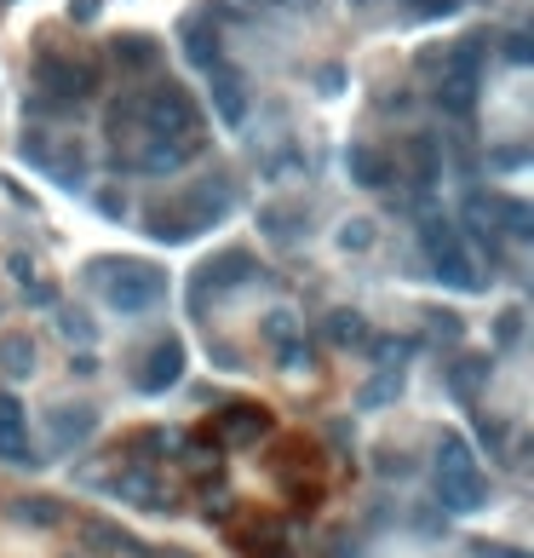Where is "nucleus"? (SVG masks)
I'll return each mask as SVG.
<instances>
[{"label":"nucleus","instance_id":"f257e3e1","mask_svg":"<svg viewBox=\"0 0 534 558\" xmlns=\"http://www.w3.org/2000/svg\"><path fill=\"white\" fill-rule=\"evenodd\" d=\"M437 501L448 512H477L488 501V478L471 461L465 437H443V449H437Z\"/></svg>","mask_w":534,"mask_h":558},{"label":"nucleus","instance_id":"f03ea898","mask_svg":"<svg viewBox=\"0 0 534 558\" xmlns=\"http://www.w3.org/2000/svg\"><path fill=\"white\" fill-rule=\"evenodd\" d=\"M98 271L115 276V283H110V306L127 311V317L161 306V294H167V276H161L156 265H144V259H98Z\"/></svg>","mask_w":534,"mask_h":558},{"label":"nucleus","instance_id":"7ed1b4c3","mask_svg":"<svg viewBox=\"0 0 534 558\" xmlns=\"http://www.w3.org/2000/svg\"><path fill=\"white\" fill-rule=\"evenodd\" d=\"M133 115H138V127L144 133H161V138H184V133H196V98L184 92V87H150V92H138L133 98Z\"/></svg>","mask_w":534,"mask_h":558},{"label":"nucleus","instance_id":"20e7f679","mask_svg":"<svg viewBox=\"0 0 534 558\" xmlns=\"http://www.w3.org/2000/svg\"><path fill=\"white\" fill-rule=\"evenodd\" d=\"M425 253H431V265H437V276H443L448 288H460V294L483 288V271H477V259L465 253V243L455 236V225H448V219H437V213L425 219Z\"/></svg>","mask_w":534,"mask_h":558},{"label":"nucleus","instance_id":"39448f33","mask_svg":"<svg viewBox=\"0 0 534 558\" xmlns=\"http://www.w3.org/2000/svg\"><path fill=\"white\" fill-rule=\"evenodd\" d=\"M92 87H98L92 64H80V58H58V52L40 58V92H47L52 104H80V98H92Z\"/></svg>","mask_w":534,"mask_h":558},{"label":"nucleus","instance_id":"423d86ee","mask_svg":"<svg viewBox=\"0 0 534 558\" xmlns=\"http://www.w3.org/2000/svg\"><path fill=\"white\" fill-rule=\"evenodd\" d=\"M0 461H17V467H35V449H29V414L12 392H0Z\"/></svg>","mask_w":534,"mask_h":558},{"label":"nucleus","instance_id":"0eeeda50","mask_svg":"<svg viewBox=\"0 0 534 558\" xmlns=\"http://www.w3.org/2000/svg\"><path fill=\"white\" fill-rule=\"evenodd\" d=\"M241 276H253V259L241 253V248H231V253L208 259V265H201V276H196V294H190V306L201 311V306H208V288H213V294H224V288H236Z\"/></svg>","mask_w":534,"mask_h":558},{"label":"nucleus","instance_id":"6e6552de","mask_svg":"<svg viewBox=\"0 0 534 558\" xmlns=\"http://www.w3.org/2000/svg\"><path fill=\"white\" fill-rule=\"evenodd\" d=\"M178 374H184V346L161 340V346H150V357L138 369V392H167V386H178Z\"/></svg>","mask_w":534,"mask_h":558},{"label":"nucleus","instance_id":"1a4fd4ad","mask_svg":"<svg viewBox=\"0 0 534 558\" xmlns=\"http://www.w3.org/2000/svg\"><path fill=\"white\" fill-rule=\"evenodd\" d=\"M271 432V414H264L259 404H231L219 421V444H253V437Z\"/></svg>","mask_w":534,"mask_h":558},{"label":"nucleus","instance_id":"9d476101","mask_svg":"<svg viewBox=\"0 0 534 558\" xmlns=\"http://www.w3.org/2000/svg\"><path fill=\"white\" fill-rule=\"evenodd\" d=\"M345 168H351V178L362 190H385V185H392V173H397L374 145H351V150H345Z\"/></svg>","mask_w":534,"mask_h":558},{"label":"nucleus","instance_id":"9b49d317","mask_svg":"<svg viewBox=\"0 0 534 558\" xmlns=\"http://www.w3.org/2000/svg\"><path fill=\"white\" fill-rule=\"evenodd\" d=\"M178 208L190 213V225H196V231H208L213 219L231 213V190H224V185H196L190 196H178Z\"/></svg>","mask_w":534,"mask_h":558},{"label":"nucleus","instance_id":"f8f14e48","mask_svg":"<svg viewBox=\"0 0 534 558\" xmlns=\"http://www.w3.org/2000/svg\"><path fill=\"white\" fill-rule=\"evenodd\" d=\"M144 231H150L156 243H190V236H201L178 202H173V208H150V213H144Z\"/></svg>","mask_w":534,"mask_h":558},{"label":"nucleus","instance_id":"ddd939ff","mask_svg":"<svg viewBox=\"0 0 534 558\" xmlns=\"http://www.w3.org/2000/svg\"><path fill=\"white\" fill-rule=\"evenodd\" d=\"M184 58L201 70H219V35H213V17H190L184 24Z\"/></svg>","mask_w":534,"mask_h":558},{"label":"nucleus","instance_id":"4468645a","mask_svg":"<svg viewBox=\"0 0 534 558\" xmlns=\"http://www.w3.org/2000/svg\"><path fill=\"white\" fill-rule=\"evenodd\" d=\"M208 75H213V104H219V115H224L231 127H241V122H248V92H241V82H236L231 70H208Z\"/></svg>","mask_w":534,"mask_h":558},{"label":"nucleus","instance_id":"2eb2a0df","mask_svg":"<svg viewBox=\"0 0 534 558\" xmlns=\"http://www.w3.org/2000/svg\"><path fill=\"white\" fill-rule=\"evenodd\" d=\"M92 426H98V414H92V409H58V414H52L58 449H70V444H80V437H92Z\"/></svg>","mask_w":534,"mask_h":558},{"label":"nucleus","instance_id":"dca6fc26","mask_svg":"<svg viewBox=\"0 0 534 558\" xmlns=\"http://www.w3.org/2000/svg\"><path fill=\"white\" fill-rule=\"evenodd\" d=\"M110 58L121 70H150L156 64V41H150V35H121V41L110 47Z\"/></svg>","mask_w":534,"mask_h":558},{"label":"nucleus","instance_id":"f3484780","mask_svg":"<svg viewBox=\"0 0 534 558\" xmlns=\"http://www.w3.org/2000/svg\"><path fill=\"white\" fill-rule=\"evenodd\" d=\"M259 231L276 236V243H294V236L305 231V213H299V208H264V213H259Z\"/></svg>","mask_w":534,"mask_h":558},{"label":"nucleus","instance_id":"a211bd4d","mask_svg":"<svg viewBox=\"0 0 534 558\" xmlns=\"http://www.w3.org/2000/svg\"><path fill=\"white\" fill-rule=\"evenodd\" d=\"M0 369H7L12 381H24V374L35 369V346L24 340V334H12V340H0Z\"/></svg>","mask_w":534,"mask_h":558},{"label":"nucleus","instance_id":"6ab92c4d","mask_svg":"<svg viewBox=\"0 0 534 558\" xmlns=\"http://www.w3.org/2000/svg\"><path fill=\"white\" fill-rule=\"evenodd\" d=\"M80 535H87L92 547H104V553H144V547L133 542V535H127V530H115V524H87Z\"/></svg>","mask_w":534,"mask_h":558},{"label":"nucleus","instance_id":"aec40b11","mask_svg":"<svg viewBox=\"0 0 534 558\" xmlns=\"http://www.w3.org/2000/svg\"><path fill=\"white\" fill-rule=\"evenodd\" d=\"M12 512L24 518V524H58V518H64V507H58L52 495H24V501H17Z\"/></svg>","mask_w":534,"mask_h":558},{"label":"nucleus","instance_id":"412c9836","mask_svg":"<svg viewBox=\"0 0 534 558\" xmlns=\"http://www.w3.org/2000/svg\"><path fill=\"white\" fill-rule=\"evenodd\" d=\"M327 340H334V346H357L362 340V317L357 311H334V317H327Z\"/></svg>","mask_w":534,"mask_h":558},{"label":"nucleus","instance_id":"4be33fe9","mask_svg":"<svg viewBox=\"0 0 534 558\" xmlns=\"http://www.w3.org/2000/svg\"><path fill=\"white\" fill-rule=\"evenodd\" d=\"M483 369H488V357H460V363H455V392L471 397V392H477V381H483Z\"/></svg>","mask_w":534,"mask_h":558},{"label":"nucleus","instance_id":"5701e85b","mask_svg":"<svg viewBox=\"0 0 534 558\" xmlns=\"http://www.w3.org/2000/svg\"><path fill=\"white\" fill-rule=\"evenodd\" d=\"M339 248H345V253L374 248V225H368V219H351V225H339Z\"/></svg>","mask_w":534,"mask_h":558},{"label":"nucleus","instance_id":"b1692460","mask_svg":"<svg viewBox=\"0 0 534 558\" xmlns=\"http://www.w3.org/2000/svg\"><path fill=\"white\" fill-rule=\"evenodd\" d=\"M58 323H64V340H80V346L92 340V317H87V311H64Z\"/></svg>","mask_w":534,"mask_h":558},{"label":"nucleus","instance_id":"393cba45","mask_svg":"<svg viewBox=\"0 0 534 558\" xmlns=\"http://www.w3.org/2000/svg\"><path fill=\"white\" fill-rule=\"evenodd\" d=\"M518 334H523V311L511 306V311H500V323H495V340H500V346H518Z\"/></svg>","mask_w":534,"mask_h":558},{"label":"nucleus","instance_id":"a878e982","mask_svg":"<svg viewBox=\"0 0 534 558\" xmlns=\"http://www.w3.org/2000/svg\"><path fill=\"white\" fill-rule=\"evenodd\" d=\"M29 288V306H58V288L52 283H24Z\"/></svg>","mask_w":534,"mask_h":558},{"label":"nucleus","instance_id":"bb28decb","mask_svg":"<svg viewBox=\"0 0 534 558\" xmlns=\"http://www.w3.org/2000/svg\"><path fill=\"white\" fill-rule=\"evenodd\" d=\"M431 328H437V334H448V340H455V334H460V317H448V311H431Z\"/></svg>","mask_w":534,"mask_h":558},{"label":"nucleus","instance_id":"cd10ccee","mask_svg":"<svg viewBox=\"0 0 534 558\" xmlns=\"http://www.w3.org/2000/svg\"><path fill=\"white\" fill-rule=\"evenodd\" d=\"M506 58H511V64H529V35H511V41H506Z\"/></svg>","mask_w":534,"mask_h":558},{"label":"nucleus","instance_id":"c85d7f7f","mask_svg":"<svg viewBox=\"0 0 534 558\" xmlns=\"http://www.w3.org/2000/svg\"><path fill=\"white\" fill-rule=\"evenodd\" d=\"M70 17H75V24H92V17H98V0H75Z\"/></svg>","mask_w":534,"mask_h":558},{"label":"nucleus","instance_id":"c756f323","mask_svg":"<svg viewBox=\"0 0 534 558\" xmlns=\"http://www.w3.org/2000/svg\"><path fill=\"white\" fill-rule=\"evenodd\" d=\"M7 271L17 276V283H29V259H24V253H12V259H7Z\"/></svg>","mask_w":534,"mask_h":558},{"label":"nucleus","instance_id":"7c9ffc66","mask_svg":"<svg viewBox=\"0 0 534 558\" xmlns=\"http://www.w3.org/2000/svg\"><path fill=\"white\" fill-rule=\"evenodd\" d=\"M477 558H529V553H518V547H483Z\"/></svg>","mask_w":534,"mask_h":558},{"label":"nucleus","instance_id":"2f4dec72","mask_svg":"<svg viewBox=\"0 0 534 558\" xmlns=\"http://www.w3.org/2000/svg\"><path fill=\"white\" fill-rule=\"evenodd\" d=\"M271 7H299V0H271Z\"/></svg>","mask_w":534,"mask_h":558}]
</instances>
